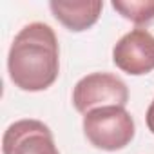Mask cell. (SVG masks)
I'll return each instance as SVG.
<instances>
[{
    "label": "cell",
    "instance_id": "cell-2",
    "mask_svg": "<svg viewBox=\"0 0 154 154\" xmlns=\"http://www.w3.org/2000/svg\"><path fill=\"white\" fill-rule=\"evenodd\" d=\"M84 134L89 143L100 150L114 152L125 149L136 134V125L125 107H98L84 114Z\"/></svg>",
    "mask_w": 154,
    "mask_h": 154
},
{
    "label": "cell",
    "instance_id": "cell-3",
    "mask_svg": "<svg viewBox=\"0 0 154 154\" xmlns=\"http://www.w3.org/2000/svg\"><path fill=\"white\" fill-rule=\"evenodd\" d=\"M112 62L118 69L132 76L154 71V15L116 42Z\"/></svg>",
    "mask_w": 154,
    "mask_h": 154
},
{
    "label": "cell",
    "instance_id": "cell-4",
    "mask_svg": "<svg viewBox=\"0 0 154 154\" xmlns=\"http://www.w3.org/2000/svg\"><path fill=\"white\" fill-rule=\"evenodd\" d=\"M127 102L129 89L125 82L111 72H91L84 76L72 89L74 109L82 114H87L98 107H125Z\"/></svg>",
    "mask_w": 154,
    "mask_h": 154
},
{
    "label": "cell",
    "instance_id": "cell-6",
    "mask_svg": "<svg viewBox=\"0 0 154 154\" xmlns=\"http://www.w3.org/2000/svg\"><path fill=\"white\" fill-rule=\"evenodd\" d=\"M49 9L53 17L69 31L80 33L89 27H93L103 9V2L94 0V2H62V0H53L49 2Z\"/></svg>",
    "mask_w": 154,
    "mask_h": 154
},
{
    "label": "cell",
    "instance_id": "cell-7",
    "mask_svg": "<svg viewBox=\"0 0 154 154\" xmlns=\"http://www.w3.org/2000/svg\"><path fill=\"white\" fill-rule=\"evenodd\" d=\"M112 8L127 20L138 24H143L154 15V0H129V2H112Z\"/></svg>",
    "mask_w": 154,
    "mask_h": 154
},
{
    "label": "cell",
    "instance_id": "cell-5",
    "mask_svg": "<svg viewBox=\"0 0 154 154\" xmlns=\"http://www.w3.org/2000/svg\"><path fill=\"white\" fill-rule=\"evenodd\" d=\"M4 154H60L51 129L38 120H18L8 127L2 140Z\"/></svg>",
    "mask_w": 154,
    "mask_h": 154
},
{
    "label": "cell",
    "instance_id": "cell-8",
    "mask_svg": "<svg viewBox=\"0 0 154 154\" xmlns=\"http://www.w3.org/2000/svg\"><path fill=\"white\" fill-rule=\"evenodd\" d=\"M145 120H147V127H149V131L154 134V100L150 102V105H149V109H147Z\"/></svg>",
    "mask_w": 154,
    "mask_h": 154
},
{
    "label": "cell",
    "instance_id": "cell-1",
    "mask_svg": "<svg viewBox=\"0 0 154 154\" xmlns=\"http://www.w3.org/2000/svg\"><path fill=\"white\" fill-rule=\"evenodd\" d=\"M8 72L15 87L38 93L49 89L60 72V47L51 26L33 22L15 36L8 53Z\"/></svg>",
    "mask_w": 154,
    "mask_h": 154
}]
</instances>
